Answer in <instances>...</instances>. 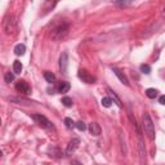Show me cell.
I'll use <instances>...</instances> for the list:
<instances>
[{
  "label": "cell",
  "mask_w": 165,
  "mask_h": 165,
  "mask_svg": "<svg viewBox=\"0 0 165 165\" xmlns=\"http://www.w3.org/2000/svg\"><path fill=\"white\" fill-rule=\"evenodd\" d=\"M143 128H145V132L147 133L150 139H155V125H153L148 114L143 115Z\"/></svg>",
  "instance_id": "obj_1"
},
{
  "label": "cell",
  "mask_w": 165,
  "mask_h": 165,
  "mask_svg": "<svg viewBox=\"0 0 165 165\" xmlns=\"http://www.w3.org/2000/svg\"><path fill=\"white\" fill-rule=\"evenodd\" d=\"M68 24L67 23H62L61 26H58L57 29L53 31V39L54 40H61L63 37L66 36V35L68 34Z\"/></svg>",
  "instance_id": "obj_2"
},
{
  "label": "cell",
  "mask_w": 165,
  "mask_h": 165,
  "mask_svg": "<svg viewBox=\"0 0 165 165\" xmlns=\"http://www.w3.org/2000/svg\"><path fill=\"white\" fill-rule=\"evenodd\" d=\"M3 29L6 34H10L13 32V30L16 29V21H14V17L13 16H6L4 21H3Z\"/></svg>",
  "instance_id": "obj_3"
},
{
  "label": "cell",
  "mask_w": 165,
  "mask_h": 165,
  "mask_svg": "<svg viewBox=\"0 0 165 165\" xmlns=\"http://www.w3.org/2000/svg\"><path fill=\"white\" fill-rule=\"evenodd\" d=\"M78 76L83 80L84 83H86V84H93V83H96V78H94V76H93L90 72H88L86 70H84V68L79 70Z\"/></svg>",
  "instance_id": "obj_4"
},
{
  "label": "cell",
  "mask_w": 165,
  "mask_h": 165,
  "mask_svg": "<svg viewBox=\"0 0 165 165\" xmlns=\"http://www.w3.org/2000/svg\"><path fill=\"white\" fill-rule=\"evenodd\" d=\"M34 120L36 121V124H39L41 128H45V129H48V128H50L52 126V122L48 120L45 116H43V115H40V114H35L34 115Z\"/></svg>",
  "instance_id": "obj_5"
},
{
  "label": "cell",
  "mask_w": 165,
  "mask_h": 165,
  "mask_svg": "<svg viewBox=\"0 0 165 165\" xmlns=\"http://www.w3.org/2000/svg\"><path fill=\"white\" fill-rule=\"evenodd\" d=\"M16 90L18 93H22V94H30L31 93V88L24 80H18V81L16 83Z\"/></svg>",
  "instance_id": "obj_6"
},
{
  "label": "cell",
  "mask_w": 165,
  "mask_h": 165,
  "mask_svg": "<svg viewBox=\"0 0 165 165\" xmlns=\"http://www.w3.org/2000/svg\"><path fill=\"white\" fill-rule=\"evenodd\" d=\"M68 57H67V53H62L61 58H59V68H61V72L65 73L67 71V65H68Z\"/></svg>",
  "instance_id": "obj_7"
},
{
  "label": "cell",
  "mask_w": 165,
  "mask_h": 165,
  "mask_svg": "<svg viewBox=\"0 0 165 165\" xmlns=\"http://www.w3.org/2000/svg\"><path fill=\"white\" fill-rule=\"evenodd\" d=\"M79 143H80V139L79 138H73L72 141H70V143H68V146H67V150H66V152L68 153H72L73 151H75L76 148L79 147Z\"/></svg>",
  "instance_id": "obj_8"
},
{
  "label": "cell",
  "mask_w": 165,
  "mask_h": 165,
  "mask_svg": "<svg viewBox=\"0 0 165 165\" xmlns=\"http://www.w3.org/2000/svg\"><path fill=\"white\" fill-rule=\"evenodd\" d=\"M112 71H114V73H115V75H116L117 78L120 79V81H121L122 84H124V85H126V86L129 85L128 78H126V76L124 75V73H122V72L120 71V70H119V68H116V67H114V68H112Z\"/></svg>",
  "instance_id": "obj_9"
},
{
  "label": "cell",
  "mask_w": 165,
  "mask_h": 165,
  "mask_svg": "<svg viewBox=\"0 0 165 165\" xmlns=\"http://www.w3.org/2000/svg\"><path fill=\"white\" fill-rule=\"evenodd\" d=\"M89 132H90V134H93V135H99L101 134V126L98 122H92V124H89Z\"/></svg>",
  "instance_id": "obj_10"
},
{
  "label": "cell",
  "mask_w": 165,
  "mask_h": 165,
  "mask_svg": "<svg viewBox=\"0 0 165 165\" xmlns=\"http://www.w3.org/2000/svg\"><path fill=\"white\" fill-rule=\"evenodd\" d=\"M55 3H57V0H45L44 1V13H48L49 10H52L54 8Z\"/></svg>",
  "instance_id": "obj_11"
},
{
  "label": "cell",
  "mask_w": 165,
  "mask_h": 165,
  "mask_svg": "<svg viewBox=\"0 0 165 165\" xmlns=\"http://www.w3.org/2000/svg\"><path fill=\"white\" fill-rule=\"evenodd\" d=\"M57 89H58L59 93H67L68 90H70V83H67V81H61V83L58 84Z\"/></svg>",
  "instance_id": "obj_12"
},
{
  "label": "cell",
  "mask_w": 165,
  "mask_h": 165,
  "mask_svg": "<svg viewBox=\"0 0 165 165\" xmlns=\"http://www.w3.org/2000/svg\"><path fill=\"white\" fill-rule=\"evenodd\" d=\"M107 90H108V93H110V97H111V99H114V101H115V103H116L117 106H119V107L121 108V107H122V103H121L120 98L117 97V94L115 93L114 90H111V89H107Z\"/></svg>",
  "instance_id": "obj_13"
},
{
  "label": "cell",
  "mask_w": 165,
  "mask_h": 165,
  "mask_svg": "<svg viewBox=\"0 0 165 165\" xmlns=\"http://www.w3.org/2000/svg\"><path fill=\"white\" fill-rule=\"evenodd\" d=\"M24 52H26V47H24L23 44L16 45V48H14V53H16L17 55H22V54H24Z\"/></svg>",
  "instance_id": "obj_14"
},
{
  "label": "cell",
  "mask_w": 165,
  "mask_h": 165,
  "mask_svg": "<svg viewBox=\"0 0 165 165\" xmlns=\"http://www.w3.org/2000/svg\"><path fill=\"white\" fill-rule=\"evenodd\" d=\"M157 90L156 89H153V88H148V89L146 90V96L148 97V98H151V99H153V98H156L157 97Z\"/></svg>",
  "instance_id": "obj_15"
},
{
  "label": "cell",
  "mask_w": 165,
  "mask_h": 165,
  "mask_svg": "<svg viewBox=\"0 0 165 165\" xmlns=\"http://www.w3.org/2000/svg\"><path fill=\"white\" fill-rule=\"evenodd\" d=\"M13 71H14V73L22 72V63L19 61H14V63H13Z\"/></svg>",
  "instance_id": "obj_16"
},
{
  "label": "cell",
  "mask_w": 165,
  "mask_h": 165,
  "mask_svg": "<svg viewBox=\"0 0 165 165\" xmlns=\"http://www.w3.org/2000/svg\"><path fill=\"white\" fill-rule=\"evenodd\" d=\"M44 78H45V80H47L48 83H53L54 80H55L54 73H52V72H49V71H45L44 72Z\"/></svg>",
  "instance_id": "obj_17"
},
{
  "label": "cell",
  "mask_w": 165,
  "mask_h": 165,
  "mask_svg": "<svg viewBox=\"0 0 165 165\" xmlns=\"http://www.w3.org/2000/svg\"><path fill=\"white\" fill-rule=\"evenodd\" d=\"M62 103L65 104L66 107H71L73 102H72V99H71L70 97H63V98H62Z\"/></svg>",
  "instance_id": "obj_18"
},
{
  "label": "cell",
  "mask_w": 165,
  "mask_h": 165,
  "mask_svg": "<svg viewBox=\"0 0 165 165\" xmlns=\"http://www.w3.org/2000/svg\"><path fill=\"white\" fill-rule=\"evenodd\" d=\"M111 103H112L111 97H104V98H102V106L103 107H110Z\"/></svg>",
  "instance_id": "obj_19"
},
{
  "label": "cell",
  "mask_w": 165,
  "mask_h": 165,
  "mask_svg": "<svg viewBox=\"0 0 165 165\" xmlns=\"http://www.w3.org/2000/svg\"><path fill=\"white\" fill-rule=\"evenodd\" d=\"M65 125H66V128L71 129L72 126H75V122L72 121V119H70V117H66V119H65Z\"/></svg>",
  "instance_id": "obj_20"
},
{
  "label": "cell",
  "mask_w": 165,
  "mask_h": 165,
  "mask_svg": "<svg viewBox=\"0 0 165 165\" xmlns=\"http://www.w3.org/2000/svg\"><path fill=\"white\" fill-rule=\"evenodd\" d=\"M4 80H5V83L13 81V80H14V75H13L12 72H6V73H5V76H4Z\"/></svg>",
  "instance_id": "obj_21"
},
{
  "label": "cell",
  "mask_w": 165,
  "mask_h": 165,
  "mask_svg": "<svg viewBox=\"0 0 165 165\" xmlns=\"http://www.w3.org/2000/svg\"><path fill=\"white\" fill-rule=\"evenodd\" d=\"M75 126L79 129V130H81V132H84L86 129V125H85V122H84V121H78L75 124Z\"/></svg>",
  "instance_id": "obj_22"
},
{
  "label": "cell",
  "mask_w": 165,
  "mask_h": 165,
  "mask_svg": "<svg viewBox=\"0 0 165 165\" xmlns=\"http://www.w3.org/2000/svg\"><path fill=\"white\" fill-rule=\"evenodd\" d=\"M141 71L143 73H150L151 72V67L148 65H141Z\"/></svg>",
  "instance_id": "obj_23"
},
{
  "label": "cell",
  "mask_w": 165,
  "mask_h": 165,
  "mask_svg": "<svg viewBox=\"0 0 165 165\" xmlns=\"http://www.w3.org/2000/svg\"><path fill=\"white\" fill-rule=\"evenodd\" d=\"M130 1H132V0H120V1H117V4L120 6H124V5H128Z\"/></svg>",
  "instance_id": "obj_24"
},
{
  "label": "cell",
  "mask_w": 165,
  "mask_h": 165,
  "mask_svg": "<svg viewBox=\"0 0 165 165\" xmlns=\"http://www.w3.org/2000/svg\"><path fill=\"white\" fill-rule=\"evenodd\" d=\"M159 102H160L161 104H164V106H165V96H161V97L159 98Z\"/></svg>",
  "instance_id": "obj_25"
}]
</instances>
